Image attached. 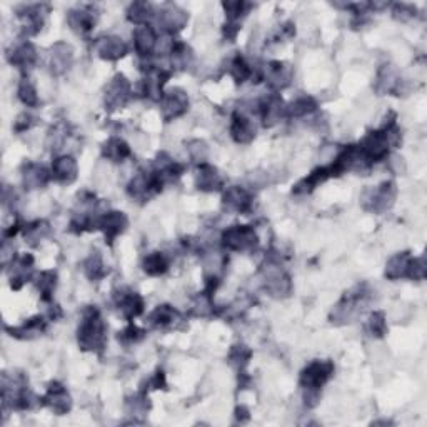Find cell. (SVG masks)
<instances>
[{
    "label": "cell",
    "mask_w": 427,
    "mask_h": 427,
    "mask_svg": "<svg viewBox=\"0 0 427 427\" xmlns=\"http://www.w3.org/2000/svg\"><path fill=\"white\" fill-rule=\"evenodd\" d=\"M372 301V289L367 283L354 285L344 292L339 302L329 312V321L334 326H346L351 324L364 312V309L369 306Z\"/></svg>",
    "instance_id": "1"
},
{
    "label": "cell",
    "mask_w": 427,
    "mask_h": 427,
    "mask_svg": "<svg viewBox=\"0 0 427 427\" xmlns=\"http://www.w3.org/2000/svg\"><path fill=\"white\" fill-rule=\"evenodd\" d=\"M77 342L84 352H102L107 342V326L101 312L95 307H87L82 314L79 329H77Z\"/></svg>",
    "instance_id": "2"
},
{
    "label": "cell",
    "mask_w": 427,
    "mask_h": 427,
    "mask_svg": "<svg viewBox=\"0 0 427 427\" xmlns=\"http://www.w3.org/2000/svg\"><path fill=\"white\" fill-rule=\"evenodd\" d=\"M334 376V362L333 361H312L307 364L299 377V384L306 392V404L314 407L317 399L321 396V390L329 383L330 377Z\"/></svg>",
    "instance_id": "3"
},
{
    "label": "cell",
    "mask_w": 427,
    "mask_h": 427,
    "mask_svg": "<svg viewBox=\"0 0 427 427\" xmlns=\"http://www.w3.org/2000/svg\"><path fill=\"white\" fill-rule=\"evenodd\" d=\"M262 277V287L271 297L274 299H285L292 294V279L290 276L283 269V266L274 259H269L266 266L261 269Z\"/></svg>",
    "instance_id": "4"
},
{
    "label": "cell",
    "mask_w": 427,
    "mask_h": 427,
    "mask_svg": "<svg viewBox=\"0 0 427 427\" xmlns=\"http://www.w3.org/2000/svg\"><path fill=\"white\" fill-rule=\"evenodd\" d=\"M397 187L392 180H385L377 187L366 189L361 195L362 209L372 214H383L394 206Z\"/></svg>",
    "instance_id": "5"
},
{
    "label": "cell",
    "mask_w": 427,
    "mask_h": 427,
    "mask_svg": "<svg viewBox=\"0 0 427 427\" xmlns=\"http://www.w3.org/2000/svg\"><path fill=\"white\" fill-rule=\"evenodd\" d=\"M222 245L227 251L249 252L259 244V235L252 225H233L222 233Z\"/></svg>",
    "instance_id": "6"
},
{
    "label": "cell",
    "mask_w": 427,
    "mask_h": 427,
    "mask_svg": "<svg viewBox=\"0 0 427 427\" xmlns=\"http://www.w3.org/2000/svg\"><path fill=\"white\" fill-rule=\"evenodd\" d=\"M163 182L161 180V177L152 169L149 172H137L129 185H127V192L137 202H147L149 199H152L154 195L161 192Z\"/></svg>",
    "instance_id": "7"
},
{
    "label": "cell",
    "mask_w": 427,
    "mask_h": 427,
    "mask_svg": "<svg viewBox=\"0 0 427 427\" xmlns=\"http://www.w3.org/2000/svg\"><path fill=\"white\" fill-rule=\"evenodd\" d=\"M132 97V85L124 74H117L109 82L104 92V106L109 112H116L125 107Z\"/></svg>",
    "instance_id": "8"
},
{
    "label": "cell",
    "mask_w": 427,
    "mask_h": 427,
    "mask_svg": "<svg viewBox=\"0 0 427 427\" xmlns=\"http://www.w3.org/2000/svg\"><path fill=\"white\" fill-rule=\"evenodd\" d=\"M49 11L51 8H49V6H45V4H29V6L22 4V6L16 8L17 17L22 20V32H24L27 37L39 34L42 30Z\"/></svg>",
    "instance_id": "9"
},
{
    "label": "cell",
    "mask_w": 427,
    "mask_h": 427,
    "mask_svg": "<svg viewBox=\"0 0 427 427\" xmlns=\"http://www.w3.org/2000/svg\"><path fill=\"white\" fill-rule=\"evenodd\" d=\"M189 106L190 101L185 90L179 87L167 90V92H163L161 99L162 119L166 122L179 119V117H182L184 113L189 111Z\"/></svg>",
    "instance_id": "10"
},
{
    "label": "cell",
    "mask_w": 427,
    "mask_h": 427,
    "mask_svg": "<svg viewBox=\"0 0 427 427\" xmlns=\"http://www.w3.org/2000/svg\"><path fill=\"white\" fill-rule=\"evenodd\" d=\"M406 80L399 75L397 69L394 66H383L377 70L374 89L377 94H392V95H401L407 92V89L404 87Z\"/></svg>",
    "instance_id": "11"
},
{
    "label": "cell",
    "mask_w": 427,
    "mask_h": 427,
    "mask_svg": "<svg viewBox=\"0 0 427 427\" xmlns=\"http://www.w3.org/2000/svg\"><path fill=\"white\" fill-rule=\"evenodd\" d=\"M42 406L49 407L56 416H66L72 409V397L69 390L58 383H51L45 396L40 399Z\"/></svg>",
    "instance_id": "12"
},
{
    "label": "cell",
    "mask_w": 427,
    "mask_h": 427,
    "mask_svg": "<svg viewBox=\"0 0 427 427\" xmlns=\"http://www.w3.org/2000/svg\"><path fill=\"white\" fill-rule=\"evenodd\" d=\"M259 112H261L262 124L271 129V127L277 125L280 120L287 117V106H285L284 99L279 94H271L261 102Z\"/></svg>",
    "instance_id": "13"
},
{
    "label": "cell",
    "mask_w": 427,
    "mask_h": 427,
    "mask_svg": "<svg viewBox=\"0 0 427 427\" xmlns=\"http://www.w3.org/2000/svg\"><path fill=\"white\" fill-rule=\"evenodd\" d=\"M157 22L162 27L163 32L167 34H177L187 25L189 22V13L180 8L175 4H167L161 8V12L157 13Z\"/></svg>",
    "instance_id": "14"
},
{
    "label": "cell",
    "mask_w": 427,
    "mask_h": 427,
    "mask_svg": "<svg viewBox=\"0 0 427 427\" xmlns=\"http://www.w3.org/2000/svg\"><path fill=\"white\" fill-rule=\"evenodd\" d=\"M222 206L229 212L247 214L252 211L254 197L247 189L240 187V185H230L222 195Z\"/></svg>",
    "instance_id": "15"
},
{
    "label": "cell",
    "mask_w": 427,
    "mask_h": 427,
    "mask_svg": "<svg viewBox=\"0 0 427 427\" xmlns=\"http://www.w3.org/2000/svg\"><path fill=\"white\" fill-rule=\"evenodd\" d=\"M127 227H129V219H127L125 214L120 211L104 212L97 224V229L102 230L106 242L109 244H112L120 234H124Z\"/></svg>",
    "instance_id": "16"
},
{
    "label": "cell",
    "mask_w": 427,
    "mask_h": 427,
    "mask_svg": "<svg viewBox=\"0 0 427 427\" xmlns=\"http://www.w3.org/2000/svg\"><path fill=\"white\" fill-rule=\"evenodd\" d=\"M8 280H11V287L13 290H19L25 283H29L34 272V257L30 254L24 256H16V259L7 266Z\"/></svg>",
    "instance_id": "17"
},
{
    "label": "cell",
    "mask_w": 427,
    "mask_h": 427,
    "mask_svg": "<svg viewBox=\"0 0 427 427\" xmlns=\"http://www.w3.org/2000/svg\"><path fill=\"white\" fill-rule=\"evenodd\" d=\"M20 175H22V185L27 190H35V189H44L49 184V180L52 179V172L42 163L37 162H25L20 167Z\"/></svg>",
    "instance_id": "18"
},
{
    "label": "cell",
    "mask_w": 427,
    "mask_h": 427,
    "mask_svg": "<svg viewBox=\"0 0 427 427\" xmlns=\"http://www.w3.org/2000/svg\"><path fill=\"white\" fill-rule=\"evenodd\" d=\"M94 52L102 61L116 62L127 54V44L117 35H104L94 42Z\"/></svg>",
    "instance_id": "19"
},
{
    "label": "cell",
    "mask_w": 427,
    "mask_h": 427,
    "mask_svg": "<svg viewBox=\"0 0 427 427\" xmlns=\"http://www.w3.org/2000/svg\"><path fill=\"white\" fill-rule=\"evenodd\" d=\"M95 20H97V13L92 6L75 7L67 12V24L79 35L89 34L94 29Z\"/></svg>",
    "instance_id": "20"
},
{
    "label": "cell",
    "mask_w": 427,
    "mask_h": 427,
    "mask_svg": "<svg viewBox=\"0 0 427 427\" xmlns=\"http://www.w3.org/2000/svg\"><path fill=\"white\" fill-rule=\"evenodd\" d=\"M116 306L119 307L120 314L124 316L127 321H132L135 317L142 316L145 302L142 295L139 292H134V290L129 289H122L116 294Z\"/></svg>",
    "instance_id": "21"
},
{
    "label": "cell",
    "mask_w": 427,
    "mask_h": 427,
    "mask_svg": "<svg viewBox=\"0 0 427 427\" xmlns=\"http://www.w3.org/2000/svg\"><path fill=\"white\" fill-rule=\"evenodd\" d=\"M7 61L19 70L29 72L37 63V49L34 47L32 42L24 40V42L17 44L16 47H12L7 52Z\"/></svg>",
    "instance_id": "22"
},
{
    "label": "cell",
    "mask_w": 427,
    "mask_h": 427,
    "mask_svg": "<svg viewBox=\"0 0 427 427\" xmlns=\"http://www.w3.org/2000/svg\"><path fill=\"white\" fill-rule=\"evenodd\" d=\"M49 62H51V70L54 75H63L70 70L74 63V49L67 42H56L49 51Z\"/></svg>",
    "instance_id": "23"
},
{
    "label": "cell",
    "mask_w": 427,
    "mask_h": 427,
    "mask_svg": "<svg viewBox=\"0 0 427 427\" xmlns=\"http://www.w3.org/2000/svg\"><path fill=\"white\" fill-rule=\"evenodd\" d=\"M52 179L57 184L70 185L74 184L79 177V163L72 156H58L52 162Z\"/></svg>",
    "instance_id": "24"
},
{
    "label": "cell",
    "mask_w": 427,
    "mask_h": 427,
    "mask_svg": "<svg viewBox=\"0 0 427 427\" xmlns=\"http://www.w3.org/2000/svg\"><path fill=\"white\" fill-rule=\"evenodd\" d=\"M264 79L272 90H283L289 87L292 80V67L280 61H272L266 66Z\"/></svg>",
    "instance_id": "25"
},
{
    "label": "cell",
    "mask_w": 427,
    "mask_h": 427,
    "mask_svg": "<svg viewBox=\"0 0 427 427\" xmlns=\"http://www.w3.org/2000/svg\"><path fill=\"white\" fill-rule=\"evenodd\" d=\"M180 322H182V314L177 311L175 307L169 306V304H162L157 306L149 316V324L154 329L161 330H169V329H177Z\"/></svg>",
    "instance_id": "26"
},
{
    "label": "cell",
    "mask_w": 427,
    "mask_h": 427,
    "mask_svg": "<svg viewBox=\"0 0 427 427\" xmlns=\"http://www.w3.org/2000/svg\"><path fill=\"white\" fill-rule=\"evenodd\" d=\"M195 187L202 192H217L224 187V179L211 163H201L195 171Z\"/></svg>",
    "instance_id": "27"
},
{
    "label": "cell",
    "mask_w": 427,
    "mask_h": 427,
    "mask_svg": "<svg viewBox=\"0 0 427 427\" xmlns=\"http://www.w3.org/2000/svg\"><path fill=\"white\" fill-rule=\"evenodd\" d=\"M169 77V72L162 69H149L147 75H145L142 84H140V94H142L144 97L151 99V101H161L163 95L162 87Z\"/></svg>",
    "instance_id": "28"
},
{
    "label": "cell",
    "mask_w": 427,
    "mask_h": 427,
    "mask_svg": "<svg viewBox=\"0 0 427 427\" xmlns=\"http://www.w3.org/2000/svg\"><path fill=\"white\" fill-rule=\"evenodd\" d=\"M230 137L237 144H251L256 139V125L247 116L235 112L230 122Z\"/></svg>",
    "instance_id": "29"
},
{
    "label": "cell",
    "mask_w": 427,
    "mask_h": 427,
    "mask_svg": "<svg viewBox=\"0 0 427 427\" xmlns=\"http://www.w3.org/2000/svg\"><path fill=\"white\" fill-rule=\"evenodd\" d=\"M134 47L139 57H151L156 52L157 35L151 25H140L134 30Z\"/></svg>",
    "instance_id": "30"
},
{
    "label": "cell",
    "mask_w": 427,
    "mask_h": 427,
    "mask_svg": "<svg viewBox=\"0 0 427 427\" xmlns=\"http://www.w3.org/2000/svg\"><path fill=\"white\" fill-rule=\"evenodd\" d=\"M7 330L11 333L12 338L20 339V340H30V339L40 338V335L47 330V321H45L42 316H35V317H32V319L25 321L24 324L19 327H12V329H8L7 327Z\"/></svg>",
    "instance_id": "31"
},
{
    "label": "cell",
    "mask_w": 427,
    "mask_h": 427,
    "mask_svg": "<svg viewBox=\"0 0 427 427\" xmlns=\"http://www.w3.org/2000/svg\"><path fill=\"white\" fill-rule=\"evenodd\" d=\"M411 261H412V254L409 251L394 254V256L388 261V264H385V271H384L385 279L397 280L407 277Z\"/></svg>",
    "instance_id": "32"
},
{
    "label": "cell",
    "mask_w": 427,
    "mask_h": 427,
    "mask_svg": "<svg viewBox=\"0 0 427 427\" xmlns=\"http://www.w3.org/2000/svg\"><path fill=\"white\" fill-rule=\"evenodd\" d=\"M330 177H334V175H333V171H330L329 166L319 167V169L312 171L307 177H304L302 180H299V182L295 184L292 194H297V195L311 194L312 190L317 187V185L326 182V180L330 179Z\"/></svg>",
    "instance_id": "33"
},
{
    "label": "cell",
    "mask_w": 427,
    "mask_h": 427,
    "mask_svg": "<svg viewBox=\"0 0 427 427\" xmlns=\"http://www.w3.org/2000/svg\"><path fill=\"white\" fill-rule=\"evenodd\" d=\"M130 147L124 139L111 137L102 144V156L111 162H124L125 159L130 157Z\"/></svg>",
    "instance_id": "34"
},
{
    "label": "cell",
    "mask_w": 427,
    "mask_h": 427,
    "mask_svg": "<svg viewBox=\"0 0 427 427\" xmlns=\"http://www.w3.org/2000/svg\"><path fill=\"white\" fill-rule=\"evenodd\" d=\"M52 227L47 221H34L24 227V239L30 247H37L51 235Z\"/></svg>",
    "instance_id": "35"
},
{
    "label": "cell",
    "mask_w": 427,
    "mask_h": 427,
    "mask_svg": "<svg viewBox=\"0 0 427 427\" xmlns=\"http://www.w3.org/2000/svg\"><path fill=\"white\" fill-rule=\"evenodd\" d=\"M157 13L149 2H134L127 8V20L135 25H149Z\"/></svg>",
    "instance_id": "36"
},
{
    "label": "cell",
    "mask_w": 427,
    "mask_h": 427,
    "mask_svg": "<svg viewBox=\"0 0 427 427\" xmlns=\"http://www.w3.org/2000/svg\"><path fill=\"white\" fill-rule=\"evenodd\" d=\"M319 107V104L312 95H299L287 106V117H294V119H301V117L311 116Z\"/></svg>",
    "instance_id": "37"
},
{
    "label": "cell",
    "mask_w": 427,
    "mask_h": 427,
    "mask_svg": "<svg viewBox=\"0 0 427 427\" xmlns=\"http://www.w3.org/2000/svg\"><path fill=\"white\" fill-rule=\"evenodd\" d=\"M171 63L175 70H187L194 63V52L187 44L174 42L171 51Z\"/></svg>",
    "instance_id": "38"
},
{
    "label": "cell",
    "mask_w": 427,
    "mask_h": 427,
    "mask_svg": "<svg viewBox=\"0 0 427 427\" xmlns=\"http://www.w3.org/2000/svg\"><path fill=\"white\" fill-rule=\"evenodd\" d=\"M84 274L87 277L89 280H92V283H99V280H102L104 277L107 276V269L106 264H104L101 252L94 251L90 256L84 261Z\"/></svg>",
    "instance_id": "39"
},
{
    "label": "cell",
    "mask_w": 427,
    "mask_h": 427,
    "mask_svg": "<svg viewBox=\"0 0 427 427\" xmlns=\"http://www.w3.org/2000/svg\"><path fill=\"white\" fill-rule=\"evenodd\" d=\"M142 269L147 276H152V277L162 276V274H166L167 269H169V261H167V257L163 256L162 252L154 251L144 257Z\"/></svg>",
    "instance_id": "40"
},
{
    "label": "cell",
    "mask_w": 427,
    "mask_h": 427,
    "mask_svg": "<svg viewBox=\"0 0 427 427\" xmlns=\"http://www.w3.org/2000/svg\"><path fill=\"white\" fill-rule=\"evenodd\" d=\"M216 307H214V299H212V290H204L199 292L190 302V314L195 317H209L214 314Z\"/></svg>",
    "instance_id": "41"
},
{
    "label": "cell",
    "mask_w": 427,
    "mask_h": 427,
    "mask_svg": "<svg viewBox=\"0 0 427 427\" xmlns=\"http://www.w3.org/2000/svg\"><path fill=\"white\" fill-rule=\"evenodd\" d=\"M37 290L40 292V299L44 302H51L54 290L57 287V272L56 271H42L35 280Z\"/></svg>",
    "instance_id": "42"
},
{
    "label": "cell",
    "mask_w": 427,
    "mask_h": 427,
    "mask_svg": "<svg viewBox=\"0 0 427 427\" xmlns=\"http://www.w3.org/2000/svg\"><path fill=\"white\" fill-rule=\"evenodd\" d=\"M222 7H224L227 22L229 24H239L247 16V12L251 11L252 4L244 2V0H227V2H222Z\"/></svg>",
    "instance_id": "43"
},
{
    "label": "cell",
    "mask_w": 427,
    "mask_h": 427,
    "mask_svg": "<svg viewBox=\"0 0 427 427\" xmlns=\"http://www.w3.org/2000/svg\"><path fill=\"white\" fill-rule=\"evenodd\" d=\"M229 74L235 80V84H244V82H247L249 79H251L254 70H252L251 63L245 61L240 54H237V56H235L229 63Z\"/></svg>",
    "instance_id": "44"
},
{
    "label": "cell",
    "mask_w": 427,
    "mask_h": 427,
    "mask_svg": "<svg viewBox=\"0 0 427 427\" xmlns=\"http://www.w3.org/2000/svg\"><path fill=\"white\" fill-rule=\"evenodd\" d=\"M251 357H252L251 347H247L245 344H235V346L230 347L227 361H229V364L235 367L239 372H244L245 366H247L249 361H251Z\"/></svg>",
    "instance_id": "45"
},
{
    "label": "cell",
    "mask_w": 427,
    "mask_h": 427,
    "mask_svg": "<svg viewBox=\"0 0 427 427\" xmlns=\"http://www.w3.org/2000/svg\"><path fill=\"white\" fill-rule=\"evenodd\" d=\"M17 97L27 107H37L39 106V94L35 89V84L29 77H24L19 82V89H17Z\"/></svg>",
    "instance_id": "46"
},
{
    "label": "cell",
    "mask_w": 427,
    "mask_h": 427,
    "mask_svg": "<svg viewBox=\"0 0 427 427\" xmlns=\"http://www.w3.org/2000/svg\"><path fill=\"white\" fill-rule=\"evenodd\" d=\"M366 333L374 339H383L388 334V321L384 312H372L366 322Z\"/></svg>",
    "instance_id": "47"
},
{
    "label": "cell",
    "mask_w": 427,
    "mask_h": 427,
    "mask_svg": "<svg viewBox=\"0 0 427 427\" xmlns=\"http://www.w3.org/2000/svg\"><path fill=\"white\" fill-rule=\"evenodd\" d=\"M149 409H151V402H149V397L145 396V392L125 399V412L129 416H145L149 412Z\"/></svg>",
    "instance_id": "48"
},
{
    "label": "cell",
    "mask_w": 427,
    "mask_h": 427,
    "mask_svg": "<svg viewBox=\"0 0 427 427\" xmlns=\"http://www.w3.org/2000/svg\"><path fill=\"white\" fill-rule=\"evenodd\" d=\"M185 151H187L189 157L192 159L194 162H197L199 166H201V163H206L209 157V145L201 139L189 140V142L185 144Z\"/></svg>",
    "instance_id": "49"
},
{
    "label": "cell",
    "mask_w": 427,
    "mask_h": 427,
    "mask_svg": "<svg viewBox=\"0 0 427 427\" xmlns=\"http://www.w3.org/2000/svg\"><path fill=\"white\" fill-rule=\"evenodd\" d=\"M145 338V330L140 329V327L130 324L127 326L124 330H120L119 335H117V339H119L120 344H124V346H132V344H139L140 340Z\"/></svg>",
    "instance_id": "50"
},
{
    "label": "cell",
    "mask_w": 427,
    "mask_h": 427,
    "mask_svg": "<svg viewBox=\"0 0 427 427\" xmlns=\"http://www.w3.org/2000/svg\"><path fill=\"white\" fill-rule=\"evenodd\" d=\"M427 276V262L426 257H412L411 266H409V272H407V279L411 280H424Z\"/></svg>",
    "instance_id": "51"
},
{
    "label": "cell",
    "mask_w": 427,
    "mask_h": 427,
    "mask_svg": "<svg viewBox=\"0 0 427 427\" xmlns=\"http://www.w3.org/2000/svg\"><path fill=\"white\" fill-rule=\"evenodd\" d=\"M66 139H67V125L57 124V125H54L51 130H49L47 145L51 149H61L63 142H66Z\"/></svg>",
    "instance_id": "52"
},
{
    "label": "cell",
    "mask_w": 427,
    "mask_h": 427,
    "mask_svg": "<svg viewBox=\"0 0 427 427\" xmlns=\"http://www.w3.org/2000/svg\"><path fill=\"white\" fill-rule=\"evenodd\" d=\"M416 7L411 6V4H396L392 7V16L394 19L401 20V22H407L416 17Z\"/></svg>",
    "instance_id": "53"
},
{
    "label": "cell",
    "mask_w": 427,
    "mask_h": 427,
    "mask_svg": "<svg viewBox=\"0 0 427 427\" xmlns=\"http://www.w3.org/2000/svg\"><path fill=\"white\" fill-rule=\"evenodd\" d=\"M34 124H35V119L30 116V113H20V116L17 117L16 124H13V130L19 134L25 132V130H29Z\"/></svg>",
    "instance_id": "54"
},
{
    "label": "cell",
    "mask_w": 427,
    "mask_h": 427,
    "mask_svg": "<svg viewBox=\"0 0 427 427\" xmlns=\"http://www.w3.org/2000/svg\"><path fill=\"white\" fill-rule=\"evenodd\" d=\"M0 259H2V266L7 267L11 262L16 259V254H13V244L8 242V239H4V244H2V251H0Z\"/></svg>",
    "instance_id": "55"
},
{
    "label": "cell",
    "mask_w": 427,
    "mask_h": 427,
    "mask_svg": "<svg viewBox=\"0 0 427 427\" xmlns=\"http://www.w3.org/2000/svg\"><path fill=\"white\" fill-rule=\"evenodd\" d=\"M16 199H17L16 190H13L12 187H8V185H6V187H4V192H2L4 207H13V204H16Z\"/></svg>",
    "instance_id": "56"
},
{
    "label": "cell",
    "mask_w": 427,
    "mask_h": 427,
    "mask_svg": "<svg viewBox=\"0 0 427 427\" xmlns=\"http://www.w3.org/2000/svg\"><path fill=\"white\" fill-rule=\"evenodd\" d=\"M149 388L151 389H163L166 388V374L162 371H157L151 379H149Z\"/></svg>",
    "instance_id": "57"
},
{
    "label": "cell",
    "mask_w": 427,
    "mask_h": 427,
    "mask_svg": "<svg viewBox=\"0 0 427 427\" xmlns=\"http://www.w3.org/2000/svg\"><path fill=\"white\" fill-rule=\"evenodd\" d=\"M235 419L240 421V422H245V421L251 419V416H249L247 409H245L244 406H240V407L235 409Z\"/></svg>",
    "instance_id": "58"
},
{
    "label": "cell",
    "mask_w": 427,
    "mask_h": 427,
    "mask_svg": "<svg viewBox=\"0 0 427 427\" xmlns=\"http://www.w3.org/2000/svg\"><path fill=\"white\" fill-rule=\"evenodd\" d=\"M61 317H62L61 307H58V306H51V309H49V319H51V321H57V319H61Z\"/></svg>",
    "instance_id": "59"
}]
</instances>
